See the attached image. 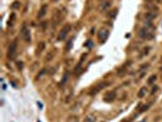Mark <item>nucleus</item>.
<instances>
[{
	"label": "nucleus",
	"mask_w": 162,
	"mask_h": 122,
	"mask_svg": "<svg viewBox=\"0 0 162 122\" xmlns=\"http://www.w3.org/2000/svg\"><path fill=\"white\" fill-rule=\"evenodd\" d=\"M71 30V24H65L61 29H60V32H59V34H57V42H61V40H63L65 38L67 37V34H68V32Z\"/></svg>",
	"instance_id": "nucleus-1"
},
{
	"label": "nucleus",
	"mask_w": 162,
	"mask_h": 122,
	"mask_svg": "<svg viewBox=\"0 0 162 122\" xmlns=\"http://www.w3.org/2000/svg\"><path fill=\"white\" fill-rule=\"evenodd\" d=\"M139 37L143 38V39H152L154 38V32H152V29H150L147 27H144L139 30Z\"/></svg>",
	"instance_id": "nucleus-2"
},
{
	"label": "nucleus",
	"mask_w": 162,
	"mask_h": 122,
	"mask_svg": "<svg viewBox=\"0 0 162 122\" xmlns=\"http://www.w3.org/2000/svg\"><path fill=\"white\" fill-rule=\"evenodd\" d=\"M109 36H110V30L105 27H103L98 30V39L100 43H105V40L109 38Z\"/></svg>",
	"instance_id": "nucleus-3"
},
{
	"label": "nucleus",
	"mask_w": 162,
	"mask_h": 122,
	"mask_svg": "<svg viewBox=\"0 0 162 122\" xmlns=\"http://www.w3.org/2000/svg\"><path fill=\"white\" fill-rule=\"evenodd\" d=\"M21 34H22L23 39H24L27 43H29V42H30V33H29V29L27 28V24H26V23H23V26H22Z\"/></svg>",
	"instance_id": "nucleus-4"
},
{
	"label": "nucleus",
	"mask_w": 162,
	"mask_h": 122,
	"mask_svg": "<svg viewBox=\"0 0 162 122\" xmlns=\"http://www.w3.org/2000/svg\"><path fill=\"white\" fill-rule=\"evenodd\" d=\"M16 51H17V43L16 42H12L9 46V50H7V56L9 59H14L15 55H16Z\"/></svg>",
	"instance_id": "nucleus-5"
},
{
	"label": "nucleus",
	"mask_w": 162,
	"mask_h": 122,
	"mask_svg": "<svg viewBox=\"0 0 162 122\" xmlns=\"http://www.w3.org/2000/svg\"><path fill=\"white\" fill-rule=\"evenodd\" d=\"M107 85H109V83H107V82H100L98 85H95L94 88H91V92H90V94H91V95H94L95 93H98V92H100L101 89L106 88Z\"/></svg>",
	"instance_id": "nucleus-6"
},
{
	"label": "nucleus",
	"mask_w": 162,
	"mask_h": 122,
	"mask_svg": "<svg viewBox=\"0 0 162 122\" xmlns=\"http://www.w3.org/2000/svg\"><path fill=\"white\" fill-rule=\"evenodd\" d=\"M115 99H116V92L115 90H111V92H109V93H106L104 95V101L105 103H112Z\"/></svg>",
	"instance_id": "nucleus-7"
},
{
	"label": "nucleus",
	"mask_w": 162,
	"mask_h": 122,
	"mask_svg": "<svg viewBox=\"0 0 162 122\" xmlns=\"http://www.w3.org/2000/svg\"><path fill=\"white\" fill-rule=\"evenodd\" d=\"M46 12H48V5L45 4V5H43V6L40 8V10H39V12H38V18H43V17L46 15Z\"/></svg>",
	"instance_id": "nucleus-8"
},
{
	"label": "nucleus",
	"mask_w": 162,
	"mask_h": 122,
	"mask_svg": "<svg viewBox=\"0 0 162 122\" xmlns=\"http://www.w3.org/2000/svg\"><path fill=\"white\" fill-rule=\"evenodd\" d=\"M110 6H111V1H105V3H103V4L99 6V10H100L101 12H105Z\"/></svg>",
	"instance_id": "nucleus-9"
},
{
	"label": "nucleus",
	"mask_w": 162,
	"mask_h": 122,
	"mask_svg": "<svg viewBox=\"0 0 162 122\" xmlns=\"http://www.w3.org/2000/svg\"><path fill=\"white\" fill-rule=\"evenodd\" d=\"M146 9H147V10H150L151 12H155V14H157V12H158V8H157L155 4H152V3H149V4L146 5Z\"/></svg>",
	"instance_id": "nucleus-10"
},
{
	"label": "nucleus",
	"mask_w": 162,
	"mask_h": 122,
	"mask_svg": "<svg viewBox=\"0 0 162 122\" xmlns=\"http://www.w3.org/2000/svg\"><path fill=\"white\" fill-rule=\"evenodd\" d=\"M95 121H96V116L94 114H90V115L85 116V118H84V122H95Z\"/></svg>",
	"instance_id": "nucleus-11"
},
{
	"label": "nucleus",
	"mask_w": 162,
	"mask_h": 122,
	"mask_svg": "<svg viewBox=\"0 0 162 122\" xmlns=\"http://www.w3.org/2000/svg\"><path fill=\"white\" fill-rule=\"evenodd\" d=\"M44 48H45V43H44V42H40V43L38 44V48H37V54L39 55V54L44 50Z\"/></svg>",
	"instance_id": "nucleus-12"
},
{
	"label": "nucleus",
	"mask_w": 162,
	"mask_h": 122,
	"mask_svg": "<svg viewBox=\"0 0 162 122\" xmlns=\"http://www.w3.org/2000/svg\"><path fill=\"white\" fill-rule=\"evenodd\" d=\"M156 15L157 14H155V12H151V11H149V12H146V18L150 21V20H154L155 17H156Z\"/></svg>",
	"instance_id": "nucleus-13"
},
{
	"label": "nucleus",
	"mask_w": 162,
	"mask_h": 122,
	"mask_svg": "<svg viewBox=\"0 0 162 122\" xmlns=\"http://www.w3.org/2000/svg\"><path fill=\"white\" fill-rule=\"evenodd\" d=\"M156 79H157V76H156V75L150 76V77H149V79H147V84H154Z\"/></svg>",
	"instance_id": "nucleus-14"
},
{
	"label": "nucleus",
	"mask_w": 162,
	"mask_h": 122,
	"mask_svg": "<svg viewBox=\"0 0 162 122\" xmlns=\"http://www.w3.org/2000/svg\"><path fill=\"white\" fill-rule=\"evenodd\" d=\"M146 90H147V89H146L145 87H144V88H141V89H140V92L138 93V97H139V98H143V97L145 95V93H146Z\"/></svg>",
	"instance_id": "nucleus-15"
},
{
	"label": "nucleus",
	"mask_w": 162,
	"mask_h": 122,
	"mask_svg": "<svg viewBox=\"0 0 162 122\" xmlns=\"http://www.w3.org/2000/svg\"><path fill=\"white\" fill-rule=\"evenodd\" d=\"M117 12H118V10H117V9L112 10V11L109 14V17H111V18H115V17H116V15H117Z\"/></svg>",
	"instance_id": "nucleus-16"
},
{
	"label": "nucleus",
	"mask_w": 162,
	"mask_h": 122,
	"mask_svg": "<svg viewBox=\"0 0 162 122\" xmlns=\"http://www.w3.org/2000/svg\"><path fill=\"white\" fill-rule=\"evenodd\" d=\"M20 5H21V4H20V1H15V3L12 4V6H11V8H12V9H18V8H20Z\"/></svg>",
	"instance_id": "nucleus-17"
},
{
	"label": "nucleus",
	"mask_w": 162,
	"mask_h": 122,
	"mask_svg": "<svg viewBox=\"0 0 162 122\" xmlns=\"http://www.w3.org/2000/svg\"><path fill=\"white\" fill-rule=\"evenodd\" d=\"M149 107H150V104H147V105H144V106L140 109V111H139V112H144V111H146Z\"/></svg>",
	"instance_id": "nucleus-18"
},
{
	"label": "nucleus",
	"mask_w": 162,
	"mask_h": 122,
	"mask_svg": "<svg viewBox=\"0 0 162 122\" xmlns=\"http://www.w3.org/2000/svg\"><path fill=\"white\" fill-rule=\"evenodd\" d=\"M66 81H67V73H65V76H63V78L61 81V85H63L65 83H66Z\"/></svg>",
	"instance_id": "nucleus-19"
},
{
	"label": "nucleus",
	"mask_w": 162,
	"mask_h": 122,
	"mask_svg": "<svg viewBox=\"0 0 162 122\" xmlns=\"http://www.w3.org/2000/svg\"><path fill=\"white\" fill-rule=\"evenodd\" d=\"M157 90H158V87H157V85H155V87L152 88V90H151V94H155Z\"/></svg>",
	"instance_id": "nucleus-20"
},
{
	"label": "nucleus",
	"mask_w": 162,
	"mask_h": 122,
	"mask_svg": "<svg viewBox=\"0 0 162 122\" xmlns=\"http://www.w3.org/2000/svg\"><path fill=\"white\" fill-rule=\"evenodd\" d=\"M17 67H18L20 70H22V69H23V64L21 62V61H18V62H17Z\"/></svg>",
	"instance_id": "nucleus-21"
},
{
	"label": "nucleus",
	"mask_w": 162,
	"mask_h": 122,
	"mask_svg": "<svg viewBox=\"0 0 162 122\" xmlns=\"http://www.w3.org/2000/svg\"><path fill=\"white\" fill-rule=\"evenodd\" d=\"M161 70H162V66H161Z\"/></svg>",
	"instance_id": "nucleus-22"
},
{
	"label": "nucleus",
	"mask_w": 162,
	"mask_h": 122,
	"mask_svg": "<svg viewBox=\"0 0 162 122\" xmlns=\"http://www.w3.org/2000/svg\"><path fill=\"white\" fill-rule=\"evenodd\" d=\"M55 1H57V0H55Z\"/></svg>",
	"instance_id": "nucleus-23"
}]
</instances>
